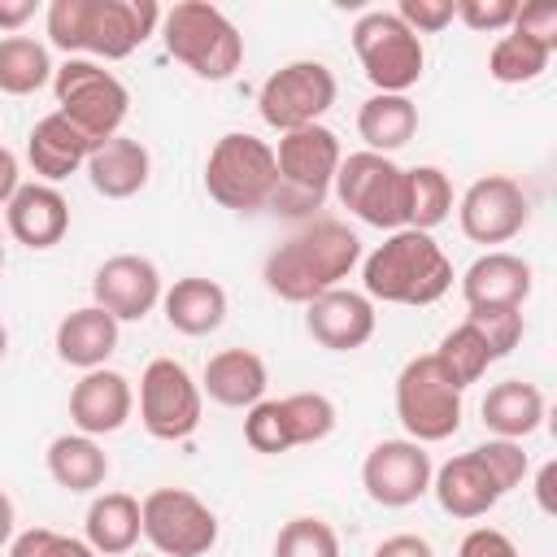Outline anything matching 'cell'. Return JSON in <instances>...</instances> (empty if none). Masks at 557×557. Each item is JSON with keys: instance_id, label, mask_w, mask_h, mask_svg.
Here are the masks:
<instances>
[{"instance_id": "obj_23", "label": "cell", "mask_w": 557, "mask_h": 557, "mask_svg": "<svg viewBox=\"0 0 557 557\" xmlns=\"http://www.w3.org/2000/svg\"><path fill=\"white\" fill-rule=\"evenodd\" d=\"M265 361L252 348H222L205 361L200 374V392L226 409H252L257 400H265Z\"/></svg>"}, {"instance_id": "obj_5", "label": "cell", "mask_w": 557, "mask_h": 557, "mask_svg": "<svg viewBox=\"0 0 557 557\" xmlns=\"http://www.w3.org/2000/svg\"><path fill=\"white\" fill-rule=\"evenodd\" d=\"M344 161V148H339V135L322 122L313 126H300V131H287L278 135V148H274V170H278V187H274V200L270 209L278 213H313L331 183H335V170Z\"/></svg>"}, {"instance_id": "obj_52", "label": "cell", "mask_w": 557, "mask_h": 557, "mask_svg": "<svg viewBox=\"0 0 557 557\" xmlns=\"http://www.w3.org/2000/svg\"><path fill=\"white\" fill-rule=\"evenodd\" d=\"M126 557H131V553H126Z\"/></svg>"}, {"instance_id": "obj_26", "label": "cell", "mask_w": 557, "mask_h": 557, "mask_svg": "<svg viewBox=\"0 0 557 557\" xmlns=\"http://www.w3.org/2000/svg\"><path fill=\"white\" fill-rule=\"evenodd\" d=\"M117 348V322L100 305H83L57 322V357L74 370H100Z\"/></svg>"}, {"instance_id": "obj_10", "label": "cell", "mask_w": 557, "mask_h": 557, "mask_svg": "<svg viewBox=\"0 0 557 557\" xmlns=\"http://www.w3.org/2000/svg\"><path fill=\"white\" fill-rule=\"evenodd\" d=\"M335 196L339 205L361 218L366 226L379 231H400L405 226V170L392 157L379 152H348L335 170Z\"/></svg>"}, {"instance_id": "obj_31", "label": "cell", "mask_w": 557, "mask_h": 557, "mask_svg": "<svg viewBox=\"0 0 557 557\" xmlns=\"http://www.w3.org/2000/svg\"><path fill=\"white\" fill-rule=\"evenodd\" d=\"M453 213V183L440 165H413L405 170V226L409 231H435Z\"/></svg>"}, {"instance_id": "obj_44", "label": "cell", "mask_w": 557, "mask_h": 557, "mask_svg": "<svg viewBox=\"0 0 557 557\" xmlns=\"http://www.w3.org/2000/svg\"><path fill=\"white\" fill-rule=\"evenodd\" d=\"M457 557H522V553L513 548V540H509L505 531H496V527H474V531L461 535Z\"/></svg>"}, {"instance_id": "obj_35", "label": "cell", "mask_w": 557, "mask_h": 557, "mask_svg": "<svg viewBox=\"0 0 557 557\" xmlns=\"http://www.w3.org/2000/svg\"><path fill=\"white\" fill-rule=\"evenodd\" d=\"M548 48H540V44H531V39H522V35H513V30H505L496 44H492V52H487V74L496 78V83H509V87H518V83H535L544 70H548Z\"/></svg>"}, {"instance_id": "obj_21", "label": "cell", "mask_w": 557, "mask_h": 557, "mask_svg": "<svg viewBox=\"0 0 557 557\" xmlns=\"http://www.w3.org/2000/svg\"><path fill=\"white\" fill-rule=\"evenodd\" d=\"M431 492H435L440 509H444L448 518H461V522L483 518V513L505 496V492L496 487V479L487 474V466L479 461L474 448H470V453H457L453 461H444V466L431 474Z\"/></svg>"}, {"instance_id": "obj_13", "label": "cell", "mask_w": 557, "mask_h": 557, "mask_svg": "<svg viewBox=\"0 0 557 557\" xmlns=\"http://www.w3.org/2000/svg\"><path fill=\"white\" fill-rule=\"evenodd\" d=\"M200 383L174 357H152L139 374V422L152 440H187L200 426Z\"/></svg>"}, {"instance_id": "obj_45", "label": "cell", "mask_w": 557, "mask_h": 557, "mask_svg": "<svg viewBox=\"0 0 557 557\" xmlns=\"http://www.w3.org/2000/svg\"><path fill=\"white\" fill-rule=\"evenodd\" d=\"M374 557H435V548H431L422 535L400 531V535H387V540L374 548Z\"/></svg>"}, {"instance_id": "obj_32", "label": "cell", "mask_w": 557, "mask_h": 557, "mask_svg": "<svg viewBox=\"0 0 557 557\" xmlns=\"http://www.w3.org/2000/svg\"><path fill=\"white\" fill-rule=\"evenodd\" d=\"M52 57L48 44L30 35H4L0 39V91L4 96H30L44 83H52Z\"/></svg>"}, {"instance_id": "obj_3", "label": "cell", "mask_w": 557, "mask_h": 557, "mask_svg": "<svg viewBox=\"0 0 557 557\" xmlns=\"http://www.w3.org/2000/svg\"><path fill=\"white\" fill-rule=\"evenodd\" d=\"M361 283L370 300L422 309L453 287V261L426 231L400 226L361 261Z\"/></svg>"}, {"instance_id": "obj_51", "label": "cell", "mask_w": 557, "mask_h": 557, "mask_svg": "<svg viewBox=\"0 0 557 557\" xmlns=\"http://www.w3.org/2000/svg\"><path fill=\"white\" fill-rule=\"evenodd\" d=\"M0 270H4V248H0Z\"/></svg>"}, {"instance_id": "obj_17", "label": "cell", "mask_w": 557, "mask_h": 557, "mask_svg": "<svg viewBox=\"0 0 557 557\" xmlns=\"http://www.w3.org/2000/svg\"><path fill=\"white\" fill-rule=\"evenodd\" d=\"M374 322H379V313H374V300L366 292L331 287L305 305V331L331 352H352V348L370 344Z\"/></svg>"}, {"instance_id": "obj_40", "label": "cell", "mask_w": 557, "mask_h": 557, "mask_svg": "<svg viewBox=\"0 0 557 557\" xmlns=\"http://www.w3.org/2000/svg\"><path fill=\"white\" fill-rule=\"evenodd\" d=\"M474 453H479V461L487 466V474L496 479V487H500L505 496L527 479V453H522L518 440H487V444H479Z\"/></svg>"}, {"instance_id": "obj_38", "label": "cell", "mask_w": 557, "mask_h": 557, "mask_svg": "<svg viewBox=\"0 0 557 557\" xmlns=\"http://www.w3.org/2000/svg\"><path fill=\"white\" fill-rule=\"evenodd\" d=\"M9 557H96V553L87 540L61 535L52 527H30V531L9 540Z\"/></svg>"}, {"instance_id": "obj_18", "label": "cell", "mask_w": 557, "mask_h": 557, "mask_svg": "<svg viewBox=\"0 0 557 557\" xmlns=\"http://www.w3.org/2000/svg\"><path fill=\"white\" fill-rule=\"evenodd\" d=\"M135 409V392L131 379L117 370H87L74 387H70V422L78 426V435H113L126 426Z\"/></svg>"}, {"instance_id": "obj_33", "label": "cell", "mask_w": 557, "mask_h": 557, "mask_svg": "<svg viewBox=\"0 0 557 557\" xmlns=\"http://www.w3.org/2000/svg\"><path fill=\"white\" fill-rule=\"evenodd\" d=\"M435 361L444 366V374L466 392L470 383H479L483 374H487V366L496 361L492 357V348H487V339L470 326V322H461V326H453L444 339H440V348H435Z\"/></svg>"}, {"instance_id": "obj_15", "label": "cell", "mask_w": 557, "mask_h": 557, "mask_svg": "<svg viewBox=\"0 0 557 557\" xmlns=\"http://www.w3.org/2000/svg\"><path fill=\"white\" fill-rule=\"evenodd\" d=\"M527 218H531V200L509 174L474 178L457 200L461 235L474 244H505L527 226Z\"/></svg>"}, {"instance_id": "obj_24", "label": "cell", "mask_w": 557, "mask_h": 557, "mask_svg": "<svg viewBox=\"0 0 557 557\" xmlns=\"http://www.w3.org/2000/svg\"><path fill=\"white\" fill-rule=\"evenodd\" d=\"M87 178L104 200H126L135 191H144L148 174H152V157L139 139L131 135H113L104 144H96V152L87 157Z\"/></svg>"}, {"instance_id": "obj_16", "label": "cell", "mask_w": 557, "mask_h": 557, "mask_svg": "<svg viewBox=\"0 0 557 557\" xmlns=\"http://www.w3.org/2000/svg\"><path fill=\"white\" fill-rule=\"evenodd\" d=\"M91 305H100L117 326L122 322H144L161 305V274L148 257L139 252H117L100 261L91 278Z\"/></svg>"}, {"instance_id": "obj_25", "label": "cell", "mask_w": 557, "mask_h": 557, "mask_svg": "<svg viewBox=\"0 0 557 557\" xmlns=\"http://www.w3.org/2000/svg\"><path fill=\"white\" fill-rule=\"evenodd\" d=\"M161 313L178 335H191V339L213 335L226 322V292L213 278L187 274V278H174V287L161 292Z\"/></svg>"}, {"instance_id": "obj_46", "label": "cell", "mask_w": 557, "mask_h": 557, "mask_svg": "<svg viewBox=\"0 0 557 557\" xmlns=\"http://www.w3.org/2000/svg\"><path fill=\"white\" fill-rule=\"evenodd\" d=\"M35 9H39L35 0H0V30L4 35H17L35 17Z\"/></svg>"}, {"instance_id": "obj_6", "label": "cell", "mask_w": 557, "mask_h": 557, "mask_svg": "<svg viewBox=\"0 0 557 557\" xmlns=\"http://www.w3.org/2000/svg\"><path fill=\"white\" fill-rule=\"evenodd\" d=\"M278 187L274 148L248 131H226L205 161V191L231 213H257L270 209Z\"/></svg>"}, {"instance_id": "obj_41", "label": "cell", "mask_w": 557, "mask_h": 557, "mask_svg": "<svg viewBox=\"0 0 557 557\" xmlns=\"http://www.w3.org/2000/svg\"><path fill=\"white\" fill-rule=\"evenodd\" d=\"M509 30L522 35V39H531V44H540V48H548V52H557V4L553 0L518 4Z\"/></svg>"}, {"instance_id": "obj_42", "label": "cell", "mask_w": 557, "mask_h": 557, "mask_svg": "<svg viewBox=\"0 0 557 557\" xmlns=\"http://www.w3.org/2000/svg\"><path fill=\"white\" fill-rule=\"evenodd\" d=\"M392 13L422 39V35H440L457 17V0H400Z\"/></svg>"}, {"instance_id": "obj_7", "label": "cell", "mask_w": 557, "mask_h": 557, "mask_svg": "<svg viewBox=\"0 0 557 557\" xmlns=\"http://www.w3.org/2000/svg\"><path fill=\"white\" fill-rule=\"evenodd\" d=\"M52 91H57V113H65L87 139L104 144L122 135V122L131 113V91L100 61L65 57V65L52 70Z\"/></svg>"}, {"instance_id": "obj_39", "label": "cell", "mask_w": 557, "mask_h": 557, "mask_svg": "<svg viewBox=\"0 0 557 557\" xmlns=\"http://www.w3.org/2000/svg\"><path fill=\"white\" fill-rule=\"evenodd\" d=\"M244 440L252 453H287V426H283V413H278V400H257L244 418Z\"/></svg>"}, {"instance_id": "obj_28", "label": "cell", "mask_w": 557, "mask_h": 557, "mask_svg": "<svg viewBox=\"0 0 557 557\" xmlns=\"http://www.w3.org/2000/svg\"><path fill=\"white\" fill-rule=\"evenodd\" d=\"M83 531H87V544H91L96 557H126L144 535L139 500L131 492H100L87 505Z\"/></svg>"}, {"instance_id": "obj_11", "label": "cell", "mask_w": 557, "mask_h": 557, "mask_svg": "<svg viewBox=\"0 0 557 557\" xmlns=\"http://www.w3.org/2000/svg\"><path fill=\"white\" fill-rule=\"evenodd\" d=\"M144 540L161 557H205L218 544V513L187 487H157L139 500Z\"/></svg>"}, {"instance_id": "obj_20", "label": "cell", "mask_w": 557, "mask_h": 557, "mask_svg": "<svg viewBox=\"0 0 557 557\" xmlns=\"http://www.w3.org/2000/svg\"><path fill=\"white\" fill-rule=\"evenodd\" d=\"M531 265L513 252H483L470 261V270L461 274V296L470 309H522V300L531 296Z\"/></svg>"}, {"instance_id": "obj_47", "label": "cell", "mask_w": 557, "mask_h": 557, "mask_svg": "<svg viewBox=\"0 0 557 557\" xmlns=\"http://www.w3.org/2000/svg\"><path fill=\"white\" fill-rule=\"evenodd\" d=\"M17 187H22V178H17V157L0 144V205H9Z\"/></svg>"}, {"instance_id": "obj_2", "label": "cell", "mask_w": 557, "mask_h": 557, "mask_svg": "<svg viewBox=\"0 0 557 557\" xmlns=\"http://www.w3.org/2000/svg\"><path fill=\"white\" fill-rule=\"evenodd\" d=\"M161 22L152 0H52L48 4V44L65 57H131Z\"/></svg>"}, {"instance_id": "obj_48", "label": "cell", "mask_w": 557, "mask_h": 557, "mask_svg": "<svg viewBox=\"0 0 557 557\" xmlns=\"http://www.w3.org/2000/svg\"><path fill=\"white\" fill-rule=\"evenodd\" d=\"M553 483H557V466L548 461V466L540 470V479H535V500H540V509H544V513H557V500H553Z\"/></svg>"}, {"instance_id": "obj_50", "label": "cell", "mask_w": 557, "mask_h": 557, "mask_svg": "<svg viewBox=\"0 0 557 557\" xmlns=\"http://www.w3.org/2000/svg\"><path fill=\"white\" fill-rule=\"evenodd\" d=\"M4 348H9V331H4V322H0V361H4Z\"/></svg>"}, {"instance_id": "obj_53", "label": "cell", "mask_w": 557, "mask_h": 557, "mask_svg": "<svg viewBox=\"0 0 557 557\" xmlns=\"http://www.w3.org/2000/svg\"><path fill=\"white\" fill-rule=\"evenodd\" d=\"M0 248H4V244H0Z\"/></svg>"}, {"instance_id": "obj_9", "label": "cell", "mask_w": 557, "mask_h": 557, "mask_svg": "<svg viewBox=\"0 0 557 557\" xmlns=\"http://www.w3.org/2000/svg\"><path fill=\"white\" fill-rule=\"evenodd\" d=\"M396 418L405 426V440H413V444H440V440L457 435L461 387L444 374L435 352L405 361V370L396 374Z\"/></svg>"}, {"instance_id": "obj_29", "label": "cell", "mask_w": 557, "mask_h": 557, "mask_svg": "<svg viewBox=\"0 0 557 557\" xmlns=\"http://www.w3.org/2000/svg\"><path fill=\"white\" fill-rule=\"evenodd\" d=\"M418 131V104L409 96H383L374 91L361 109H357V135L366 139V152L392 157L396 148H405Z\"/></svg>"}, {"instance_id": "obj_19", "label": "cell", "mask_w": 557, "mask_h": 557, "mask_svg": "<svg viewBox=\"0 0 557 557\" xmlns=\"http://www.w3.org/2000/svg\"><path fill=\"white\" fill-rule=\"evenodd\" d=\"M4 226L30 252L57 248L70 231V200L52 183H22L4 205Z\"/></svg>"}, {"instance_id": "obj_34", "label": "cell", "mask_w": 557, "mask_h": 557, "mask_svg": "<svg viewBox=\"0 0 557 557\" xmlns=\"http://www.w3.org/2000/svg\"><path fill=\"white\" fill-rule=\"evenodd\" d=\"M278 413H283V426H287V444L300 448V444H318L335 431V400L322 396V392H292V396H278Z\"/></svg>"}, {"instance_id": "obj_22", "label": "cell", "mask_w": 557, "mask_h": 557, "mask_svg": "<svg viewBox=\"0 0 557 557\" xmlns=\"http://www.w3.org/2000/svg\"><path fill=\"white\" fill-rule=\"evenodd\" d=\"M96 152V139H87L65 113H48V117H39L35 122V131H30V139H26V161H30V170L44 178V183H61V178H70L74 170H83L87 165V157Z\"/></svg>"}, {"instance_id": "obj_43", "label": "cell", "mask_w": 557, "mask_h": 557, "mask_svg": "<svg viewBox=\"0 0 557 557\" xmlns=\"http://www.w3.org/2000/svg\"><path fill=\"white\" fill-rule=\"evenodd\" d=\"M513 13H518V0H457V17H461L470 30H479V35H487V30H509Z\"/></svg>"}, {"instance_id": "obj_4", "label": "cell", "mask_w": 557, "mask_h": 557, "mask_svg": "<svg viewBox=\"0 0 557 557\" xmlns=\"http://www.w3.org/2000/svg\"><path fill=\"white\" fill-rule=\"evenodd\" d=\"M161 39L174 61H183L196 78H209V83L231 78L244 61V35L209 0H178L174 9H165Z\"/></svg>"}, {"instance_id": "obj_12", "label": "cell", "mask_w": 557, "mask_h": 557, "mask_svg": "<svg viewBox=\"0 0 557 557\" xmlns=\"http://www.w3.org/2000/svg\"><path fill=\"white\" fill-rule=\"evenodd\" d=\"M335 96H339V83L322 61H287L261 83L257 113L265 126L287 135V131L322 122V113L335 104Z\"/></svg>"}, {"instance_id": "obj_27", "label": "cell", "mask_w": 557, "mask_h": 557, "mask_svg": "<svg viewBox=\"0 0 557 557\" xmlns=\"http://www.w3.org/2000/svg\"><path fill=\"white\" fill-rule=\"evenodd\" d=\"M479 413L496 440H527L544 422V392L527 379H505V383L487 387Z\"/></svg>"}, {"instance_id": "obj_37", "label": "cell", "mask_w": 557, "mask_h": 557, "mask_svg": "<svg viewBox=\"0 0 557 557\" xmlns=\"http://www.w3.org/2000/svg\"><path fill=\"white\" fill-rule=\"evenodd\" d=\"M466 322L487 339V348H492V357H496V361H500V357H509V352L518 348L522 331H527L522 309H470V313H466Z\"/></svg>"}, {"instance_id": "obj_8", "label": "cell", "mask_w": 557, "mask_h": 557, "mask_svg": "<svg viewBox=\"0 0 557 557\" xmlns=\"http://www.w3.org/2000/svg\"><path fill=\"white\" fill-rule=\"evenodd\" d=\"M352 52L370 87L383 96H409V87L422 78V65H426L422 39L392 9H370L352 22Z\"/></svg>"}, {"instance_id": "obj_36", "label": "cell", "mask_w": 557, "mask_h": 557, "mask_svg": "<svg viewBox=\"0 0 557 557\" xmlns=\"http://www.w3.org/2000/svg\"><path fill=\"white\" fill-rule=\"evenodd\" d=\"M274 557H339V535L326 518H292L274 535Z\"/></svg>"}, {"instance_id": "obj_1", "label": "cell", "mask_w": 557, "mask_h": 557, "mask_svg": "<svg viewBox=\"0 0 557 557\" xmlns=\"http://www.w3.org/2000/svg\"><path fill=\"white\" fill-rule=\"evenodd\" d=\"M361 261V239L335 218H313L287 235L261 265L265 287L287 305H309L322 292L339 287Z\"/></svg>"}, {"instance_id": "obj_14", "label": "cell", "mask_w": 557, "mask_h": 557, "mask_svg": "<svg viewBox=\"0 0 557 557\" xmlns=\"http://www.w3.org/2000/svg\"><path fill=\"white\" fill-rule=\"evenodd\" d=\"M431 453L413 440H379L361 461V487L383 509H405L431 492Z\"/></svg>"}, {"instance_id": "obj_49", "label": "cell", "mask_w": 557, "mask_h": 557, "mask_svg": "<svg viewBox=\"0 0 557 557\" xmlns=\"http://www.w3.org/2000/svg\"><path fill=\"white\" fill-rule=\"evenodd\" d=\"M13 522H17V518H13V500L0 492V548L13 540Z\"/></svg>"}, {"instance_id": "obj_30", "label": "cell", "mask_w": 557, "mask_h": 557, "mask_svg": "<svg viewBox=\"0 0 557 557\" xmlns=\"http://www.w3.org/2000/svg\"><path fill=\"white\" fill-rule=\"evenodd\" d=\"M44 461H48L52 483L65 487V492H96V487L109 479V457H104V448H100L91 435H78V431H74V435H57V440L48 444Z\"/></svg>"}]
</instances>
